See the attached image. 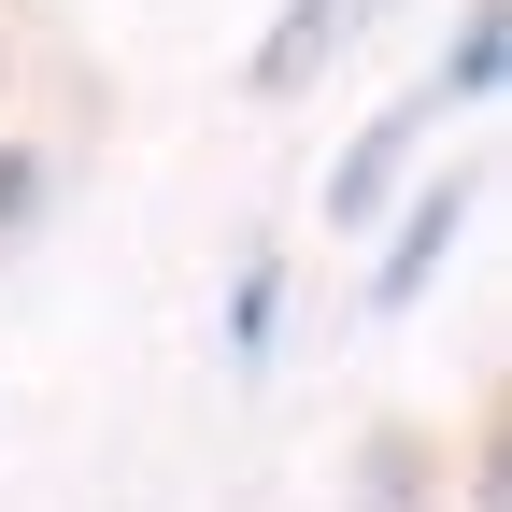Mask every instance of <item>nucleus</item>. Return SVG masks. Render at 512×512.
I'll list each match as a JSON object with an SVG mask.
<instances>
[{
  "instance_id": "nucleus-1",
  "label": "nucleus",
  "mask_w": 512,
  "mask_h": 512,
  "mask_svg": "<svg viewBox=\"0 0 512 512\" xmlns=\"http://www.w3.org/2000/svg\"><path fill=\"white\" fill-rule=\"evenodd\" d=\"M456 228H470V171H441L427 200H413V228L384 242V285H370V299H384V313H399V299H427V271L456 256Z\"/></svg>"
},
{
  "instance_id": "nucleus-2",
  "label": "nucleus",
  "mask_w": 512,
  "mask_h": 512,
  "mask_svg": "<svg viewBox=\"0 0 512 512\" xmlns=\"http://www.w3.org/2000/svg\"><path fill=\"white\" fill-rule=\"evenodd\" d=\"M427 114H441V100H399V114H384L370 143H356V157L328 171V214H342V228H356V214L384 200V185H399V157H413V128H427Z\"/></svg>"
},
{
  "instance_id": "nucleus-3",
  "label": "nucleus",
  "mask_w": 512,
  "mask_h": 512,
  "mask_svg": "<svg viewBox=\"0 0 512 512\" xmlns=\"http://www.w3.org/2000/svg\"><path fill=\"white\" fill-rule=\"evenodd\" d=\"M328 43H342V0H285V29L256 43V86L285 100V86H299V72H313V57H328Z\"/></svg>"
},
{
  "instance_id": "nucleus-4",
  "label": "nucleus",
  "mask_w": 512,
  "mask_h": 512,
  "mask_svg": "<svg viewBox=\"0 0 512 512\" xmlns=\"http://www.w3.org/2000/svg\"><path fill=\"white\" fill-rule=\"evenodd\" d=\"M498 57H512L498 0H470V29H456V100H484V86H498Z\"/></svg>"
},
{
  "instance_id": "nucleus-5",
  "label": "nucleus",
  "mask_w": 512,
  "mask_h": 512,
  "mask_svg": "<svg viewBox=\"0 0 512 512\" xmlns=\"http://www.w3.org/2000/svg\"><path fill=\"white\" fill-rule=\"evenodd\" d=\"M29 200H43V157H0V228H29Z\"/></svg>"
}]
</instances>
